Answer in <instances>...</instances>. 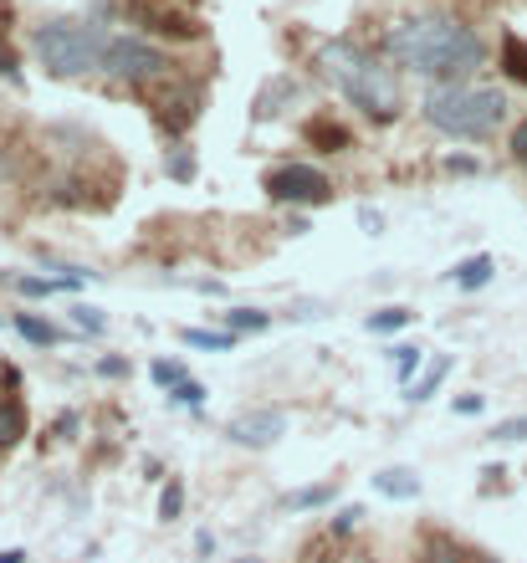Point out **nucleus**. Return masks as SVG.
<instances>
[{"instance_id":"9b49d317","label":"nucleus","mask_w":527,"mask_h":563,"mask_svg":"<svg viewBox=\"0 0 527 563\" xmlns=\"http://www.w3.org/2000/svg\"><path fill=\"white\" fill-rule=\"evenodd\" d=\"M302 139L313 144L318 154H343V149H354V134H348L338 118H328V113L307 118V123H302Z\"/></svg>"},{"instance_id":"f3484780","label":"nucleus","mask_w":527,"mask_h":563,"mask_svg":"<svg viewBox=\"0 0 527 563\" xmlns=\"http://www.w3.org/2000/svg\"><path fill=\"white\" fill-rule=\"evenodd\" d=\"M292 98H297V82H292V77H277L272 88L256 98L251 118H256V123H267V118H277V113H282V103H292Z\"/></svg>"},{"instance_id":"6ab92c4d","label":"nucleus","mask_w":527,"mask_h":563,"mask_svg":"<svg viewBox=\"0 0 527 563\" xmlns=\"http://www.w3.org/2000/svg\"><path fill=\"white\" fill-rule=\"evenodd\" d=\"M389 364H394V374H400V384L410 389V384L420 379V369H425V349H420V343H394V349H389Z\"/></svg>"},{"instance_id":"4c0bfd02","label":"nucleus","mask_w":527,"mask_h":563,"mask_svg":"<svg viewBox=\"0 0 527 563\" xmlns=\"http://www.w3.org/2000/svg\"><path fill=\"white\" fill-rule=\"evenodd\" d=\"M195 553H200V558H210V553H215V533H205V528H200V533H195Z\"/></svg>"},{"instance_id":"0eeeda50","label":"nucleus","mask_w":527,"mask_h":563,"mask_svg":"<svg viewBox=\"0 0 527 563\" xmlns=\"http://www.w3.org/2000/svg\"><path fill=\"white\" fill-rule=\"evenodd\" d=\"M123 21H134L164 41H200L205 36V21L180 11V6H169V0H123Z\"/></svg>"},{"instance_id":"5701e85b","label":"nucleus","mask_w":527,"mask_h":563,"mask_svg":"<svg viewBox=\"0 0 527 563\" xmlns=\"http://www.w3.org/2000/svg\"><path fill=\"white\" fill-rule=\"evenodd\" d=\"M502 72L512 82H527V41L522 36H502Z\"/></svg>"},{"instance_id":"20e7f679","label":"nucleus","mask_w":527,"mask_h":563,"mask_svg":"<svg viewBox=\"0 0 527 563\" xmlns=\"http://www.w3.org/2000/svg\"><path fill=\"white\" fill-rule=\"evenodd\" d=\"M108 41H113V36H108L98 21L62 16V21L36 26L31 47H36V62L47 67L52 77H87V72H103Z\"/></svg>"},{"instance_id":"7ed1b4c3","label":"nucleus","mask_w":527,"mask_h":563,"mask_svg":"<svg viewBox=\"0 0 527 563\" xmlns=\"http://www.w3.org/2000/svg\"><path fill=\"white\" fill-rule=\"evenodd\" d=\"M425 123L441 128L446 139H492L507 123V93L502 88H481V82H430L425 103H420Z\"/></svg>"},{"instance_id":"4468645a","label":"nucleus","mask_w":527,"mask_h":563,"mask_svg":"<svg viewBox=\"0 0 527 563\" xmlns=\"http://www.w3.org/2000/svg\"><path fill=\"white\" fill-rule=\"evenodd\" d=\"M26 430H31V420H26V405H21L16 395H11V400H0V456H6V451H16Z\"/></svg>"},{"instance_id":"79ce46f5","label":"nucleus","mask_w":527,"mask_h":563,"mask_svg":"<svg viewBox=\"0 0 527 563\" xmlns=\"http://www.w3.org/2000/svg\"><path fill=\"white\" fill-rule=\"evenodd\" d=\"M231 563H267V558H251V553H246V558H231Z\"/></svg>"},{"instance_id":"ea45409f","label":"nucleus","mask_w":527,"mask_h":563,"mask_svg":"<svg viewBox=\"0 0 527 563\" xmlns=\"http://www.w3.org/2000/svg\"><path fill=\"white\" fill-rule=\"evenodd\" d=\"M190 287H195V292H210V297H221V292H226L221 282H205V277H200V282H190Z\"/></svg>"},{"instance_id":"c756f323","label":"nucleus","mask_w":527,"mask_h":563,"mask_svg":"<svg viewBox=\"0 0 527 563\" xmlns=\"http://www.w3.org/2000/svg\"><path fill=\"white\" fill-rule=\"evenodd\" d=\"M328 313H333L328 302H313V297H302V302H292V308H287L292 323H313V318H328Z\"/></svg>"},{"instance_id":"39448f33","label":"nucleus","mask_w":527,"mask_h":563,"mask_svg":"<svg viewBox=\"0 0 527 563\" xmlns=\"http://www.w3.org/2000/svg\"><path fill=\"white\" fill-rule=\"evenodd\" d=\"M103 72L113 82H128V88H144V82H159L169 72V57L144 36H113L108 57H103Z\"/></svg>"},{"instance_id":"393cba45","label":"nucleus","mask_w":527,"mask_h":563,"mask_svg":"<svg viewBox=\"0 0 527 563\" xmlns=\"http://www.w3.org/2000/svg\"><path fill=\"white\" fill-rule=\"evenodd\" d=\"M180 512H185V482H174V476H169L164 492H159V517H164V523H174Z\"/></svg>"},{"instance_id":"f8f14e48","label":"nucleus","mask_w":527,"mask_h":563,"mask_svg":"<svg viewBox=\"0 0 527 563\" xmlns=\"http://www.w3.org/2000/svg\"><path fill=\"white\" fill-rule=\"evenodd\" d=\"M374 492L389 502H415L420 497V471L415 466H384L374 471Z\"/></svg>"},{"instance_id":"2f4dec72","label":"nucleus","mask_w":527,"mask_h":563,"mask_svg":"<svg viewBox=\"0 0 527 563\" xmlns=\"http://www.w3.org/2000/svg\"><path fill=\"white\" fill-rule=\"evenodd\" d=\"M359 517H364V507H338V512L328 517V528H333V533H354Z\"/></svg>"},{"instance_id":"c9c22d12","label":"nucleus","mask_w":527,"mask_h":563,"mask_svg":"<svg viewBox=\"0 0 527 563\" xmlns=\"http://www.w3.org/2000/svg\"><path fill=\"white\" fill-rule=\"evenodd\" d=\"M0 77H11V82H21V72H16V52L6 47V36H0Z\"/></svg>"},{"instance_id":"cd10ccee","label":"nucleus","mask_w":527,"mask_h":563,"mask_svg":"<svg viewBox=\"0 0 527 563\" xmlns=\"http://www.w3.org/2000/svg\"><path fill=\"white\" fill-rule=\"evenodd\" d=\"M169 405L200 410V405H205V384H200V379H185V384H174V389H169Z\"/></svg>"},{"instance_id":"ddd939ff","label":"nucleus","mask_w":527,"mask_h":563,"mask_svg":"<svg viewBox=\"0 0 527 563\" xmlns=\"http://www.w3.org/2000/svg\"><path fill=\"white\" fill-rule=\"evenodd\" d=\"M492 277H497V262H492L487 251H476V256H466V262H456V267H451V282H456L461 292H481Z\"/></svg>"},{"instance_id":"72a5a7b5","label":"nucleus","mask_w":527,"mask_h":563,"mask_svg":"<svg viewBox=\"0 0 527 563\" xmlns=\"http://www.w3.org/2000/svg\"><path fill=\"white\" fill-rule=\"evenodd\" d=\"M451 410H456V415H481V410H487V400H481V395H456Z\"/></svg>"},{"instance_id":"2eb2a0df","label":"nucleus","mask_w":527,"mask_h":563,"mask_svg":"<svg viewBox=\"0 0 527 563\" xmlns=\"http://www.w3.org/2000/svg\"><path fill=\"white\" fill-rule=\"evenodd\" d=\"M333 497H338V482H313V487L287 492L282 507H287V512H318V507H333Z\"/></svg>"},{"instance_id":"7c9ffc66","label":"nucleus","mask_w":527,"mask_h":563,"mask_svg":"<svg viewBox=\"0 0 527 563\" xmlns=\"http://www.w3.org/2000/svg\"><path fill=\"white\" fill-rule=\"evenodd\" d=\"M72 323H77L82 333H103V328H108L103 308H87V302H77V308H72Z\"/></svg>"},{"instance_id":"bb28decb","label":"nucleus","mask_w":527,"mask_h":563,"mask_svg":"<svg viewBox=\"0 0 527 563\" xmlns=\"http://www.w3.org/2000/svg\"><path fill=\"white\" fill-rule=\"evenodd\" d=\"M149 374H154V384H159V389H174V384H185V379H190L180 359H154V364H149Z\"/></svg>"},{"instance_id":"473e14b6","label":"nucleus","mask_w":527,"mask_h":563,"mask_svg":"<svg viewBox=\"0 0 527 563\" xmlns=\"http://www.w3.org/2000/svg\"><path fill=\"white\" fill-rule=\"evenodd\" d=\"M446 169H451V175H481V159H471V154H451V159H446Z\"/></svg>"},{"instance_id":"b1692460","label":"nucleus","mask_w":527,"mask_h":563,"mask_svg":"<svg viewBox=\"0 0 527 563\" xmlns=\"http://www.w3.org/2000/svg\"><path fill=\"white\" fill-rule=\"evenodd\" d=\"M226 328L231 333H267L272 328V313H261V308H231L226 313Z\"/></svg>"},{"instance_id":"4be33fe9","label":"nucleus","mask_w":527,"mask_h":563,"mask_svg":"<svg viewBox=\"0 0 527 563\" xmlns=\"http://www.w3.org/2000/svg\"><path fill=\"white\" fill-rule=\"evenodd\" d=\"M21 297H57V292H72L67 282H57V277H36V272H21V277H6Z\"/></svg>"},{"instance_id":"423d86ee","label":"nucleus","mask_w":527,"mask_h":563,"mask_svg":"<svg viewBox=\"0 0 527 563\" xmlns=\"http://www.w3.org/2000/svg\"><path fill=\"white\" fill-rule=\"evenodd\" d=\"M267 200L277 205H297V210H313V205H328L333 200V180L313 164H277L267 180H261Z\"/></svg>"},{"instance_id":"a19ab883","label":"nucleus","mask_w":527,"mask_h":563,"mask_svg":"<svg viewBox=\"0 0 527 563\" xmlns=\"http://www.w3.org/2000/svg\"><path fill=\"white\" fill-rule=\"evenodd\" d=\"M0 563H26V548H6V553H0Z\"/></svg>"},{"instance_id":"aec40b11","label":"nucleus","mask_w":527,"mask_h":563,"mask_svg":"<svg viewBox=\"0 0 527 563\" xmlns=\"http://www.w3.org/2000/svg\"><path fill=\"white\" fill-rule=\"evenodd\" d=\"M446 374H451V359L441 354V359H435V364H425V369H420V379L410 384V395H405V400H415V405H425V400L435 395V389H441V384H446Z\"/></svg>"},{"instance_id":"1a4fd4ad","label":"nucleus","mask_w":527,"mask_h":563,"mask_svg":"<svg viewBox=\"0 0 527 563\" xmlns=\"http://www.w3.org/2000/svg\"><path fill=\"white\" fill-rule=\"evenodd\" d=\"M200 82H180V88H169L164 98H159V128H164V134L169 139H180L185 134V128L200 118Z\"/></svg>"},{"instance_id":"f03ea898","label":"nucleus","mask_w":527,"mask_h":563,"mask_svg":"<svg viewBox=\"0 0 527 563\" xmlns=\"http://www.w3.org/2000/svg\"><path fill=\"white\" fill-rule=\"evenodd\" d=\"M318 67L323 77L333 82V88L354 103L369 123H394L405 113V93H400V77H394V67L374 52H364L359 41H348V36H333L323 41V52H318Z\"/></svg>"},{"instance_id":"e433bc0d","label":"nucleus","mask_w":527,"mask_h":563,"mask_svg":"<svg viewBox=\"0 0 527 563\" xmlns=\"http://www.w3.org/2000/svg\"><path fill=\"white\" fill-rule=\"evenodd\" d=\"M359 226H364L369 236H379V226H384V221H379V210H369V205H359Z\"/></svg>"},{"instance_id":"412c9836","label":"nucleus","mask_w":527,"mask_h":563,"mask_svg":"<svg viewBox=\"0 0 527 563\" xmlns=\"http://www.w3.org/2000/svg\"><path fill=\"white\" fill-rule=\"evenodd\" d=\"M410 323H415V313H410V308H379V313H369V318H364V328H369L374 338L400 333V328H410Z\"/></svg>"},{"instance_id":"6e6552de","label":"nucleus","mask_w":527,"mask_h":563,"mask_svg":"<svg viewBox=\"0 0 527 563\" xmlns=\"http://www.w3.org/2000/svg\"><path fill=\"white\" fill-rule=\"evenodd\" d=\"M282 436H287V415L272 410V405H251V410H241V415L226 420V441L241 446V451H267Z\"/></svg>"},{"instance_id":"f257e3e1","label":"nucleus","mask_w":527,"mask_h":563,"mask_svg":"<svg viewBox=\"0 0 527 563\" xmlns=\"http://www.w3.org/2000/svg\"><path fill=\"white\" fill-rule=\"evenodd\" d=\"M384 52L394 67H405L425 82H471L487 67V41L456 16H410L389 26Z\"/></svg>"},{"instance_id":"a211bd4d","label":"nucleus","mask_w":527,"mask_h":563,"mask_svg":"<svg viewBox=\"0 0 527 563\" xmlns=\"http://www.w3.org/2000/svg\"><path fill=\"white\" fill-rule=\"evenodd\" d=\"M180 338L190 343V349H205V354H231L241 333H231V328H185Z\"/></svg>"},{"instance_id":"dca6fc26","label":"nucleus","mask_w":527,"mask_h":563,"mask_svg":"<svg viewBox=\"0 0 527 563\" xmlns=\"http://www.w3.org/2000/svg\"><path fill=\"white\" fill-rule=\"evenodd\" d=\"M11 323H16V333H21L26 343H36V349H52V343H62V338H67V333H62L57 323H47V318H36V313H16Z\"/></svg>"},{"instance_id":"58836bf2","label":"nucleus","mask_w":527,"mask_h":563,"mask_svg":"<svg viewBox=\"0 0 527 563\" xmlns=\"http://www.w3.org/2000/svg\"><path fill=\"white\" fill-rule=\"evenodd\" d=\"M0 384H11V389H16V384H21V374H16V369H11V364H6V359H0Z\"/></svg>"},{"instance_id":"a878e982","label":"nucleus","mask_w":527,"mask_h":563,"mask_svg":"<svg viewBox=\"0 0 527 563\" xmlns=\"http://www.w3.org/2000/svg\"><path fill=\"white\" fill-rule=\"evenodd\" d=\"M487 441H502V446L527 441V415H507V420H497V425L487 430Z\"/></svg>"},{"instance_id":"c85d7f7f","label":"nucleus","mask_w":527,"mask_h":563,"mask_svg":"<svg viewBox=\"0 0 527 563\" xmlns=\"http://www.w3.org/2000/svg\"><path fill=\"white\" fill-rule=\"evenodd\" d=\"M164 169H169V180L190 185V180H195V154H190V149H174V154L164 159Z\"/></svg>"},{"instance_id":"9d476101","label":"nucleus","mask_w":527,"mask_h":563,"mask_svg":"<svg viewBox=\"0 0 527 563\" xmlns=\"http://www.w3.org/2000/svg\"><path fill=\"white\" fill-rule=\"evenodd\" d=\"M420 563H497V558H492V553H476V548H466V543H456L451 533H425Z\"/></svg>"},{"instance_id":"f704fd0d","label":"nucleus","mask_w":527,"mask_h":563,"mask_svg":"<svg viewBox=\"0 0 527 563\" xmlns=\"http://www.w3.org/2000/svg\"><path fill=\"white\" fill-rule=\"evenodd\" d=\"M98 374H103V379H123V374H128V359L108 354V359H98Z\"/></svg>"}]
</instances>
